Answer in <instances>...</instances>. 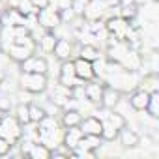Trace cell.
Instances as JSON below:
<instances>
[{
    "label": "cell",
    "mask_w": 159,
    "mask_h": 159,
    "mask_svg": "<svg viewBox=\"0 0 159 159\" xmlns=\"http://www.w3.org/2000/svg\"><path fill=\"white\" fill-rule=\"evenodd\" d=\"M28 116H30V124H39L47 116V112H45L43 107H39L36 103H30L28 105Z\"/></svg>",
    "instance_id": "19"
},
{
    "label": "cell",
    "mask_w": 159,
    "mask_h": 159,
    "mask_svg": "<svg viewBox=\"0 0 159 159\" xmlns=\"http://www.w3.org/2000/svg\"><path fill=\"white\" fill-rule=\"evenodd\" d=\"M127 28H129V25H127V21L122 19V17H116V19H109V21H107V30L112 32V34H116V36L125 34Z\"/></svg>",
    "instance_id": "16"
},
{
    "label": "cell",
    "mask_w": 159,
    "mask_h": 159,
    "mask_svg": "<svg viewBox=\"0 0 159 159\" xmlns=\"http://www.w3.org/2000/svg\"><path fill=\"white\" fill-rule=\"evenodd\" d=\"M148 98H150V92H146V90H137V92H133L131 98H129V105H131V109L137 111V112L146 111Z\"/></svg>",
    "instance_id": "14"
},
{
    "label": "cell",
    "mask_w": 159,
    "mask_h": 159,
    "mask_svg": "<svg viewBox=\"0 0 159 159\" xmlns=\"http://www.w3.org/2000/svg\"><path fill=\"white\" fill-rule=\"evenodd\" d=\"M107 120L120 131L122 127H125L127 125V120H125V116L124 114H120V112H114V109H111V112H109V116H107Z\"/></svg>",
    "instance_id": "23"
},
{
    "label": "cell",
    "mask_w": 159,
    "mask_h": 159,
    "mask_svg": "<svg viewBox=\"0 0 159 159\" xmlns=\"http://www.w3.org/2000/svg\"><path fill=\"white\" fill-rule=\"evenodd\" d=\"M23 127L25 125L15 116L2 118V122H0V137H4L6 140H10L11 144H15L23 137Z\"/></svg>",
    "instance_id": "3"
},
{
    "label": "cell",
    "mask_w": 159,
    "mask_h": 159,
    "mask_svg": "<svg viewBox=\"0 0 159 159\" xmlns=\"http://www.w3.org/2000/svg\"><path fill=\"white\" fill-rule=\"evenodd\" d=\"M146 112H148L152 118H157V116H159V92H157V90H152V92H150L148 105H146Z\"/></svg>",
    "instance_id": "18"
},
{
    "label": "cell",
    "mask_w": 159,
    "mask_h": 159,
    "mask_svg": "<svg viewBox=\"0 0 159 159\" xmlns=\"http://www.w3.org/2000/svg\"><path fill=\"white\" fill-rule=\"evenodd\" d=\"M38 21H39L41 26H45L47 30H51V28H54V26L60 23V13L54 11V10L45 8V10H39V13H38Z\"/></svg>",
    "instance_id": "11"
},
{
    "label": "cell",
    "mask_w": 159,
    "mask_h": 159,
    "mask_svg": "<svg viewBox=\"0 0 159 159\" xmlns=\"http://www.w3.org/2000/svg\"><path fill=\"white\" fill-rule=\"evenodd\" d=\"M21 88L28 94H43L47 90V75L41 73H23L21 75Z\"/></svg>",
    "instance_id": "2"
},
{
    "label": "cell",
    "mask_w": 159,
    "mask_h": 159,
    "mask_svg": "<svg viewBox=\"0 0 159 159\" xmlns=\"http://www.w3.org/2000/svg\"><path fill=\"white\" fill-rule=\"evenodd\" d=\"M56 39H58V38H54V34H52L51 30H47L45 36L39 39V47H41V51H45V52H52Z\"/></svg>",
    "instance_id": "21"
},
{
    "label": "cell",
    "mask_w": 159,
    "mask_h": 159,
    "mask_svg": "<svg viewBox=\"0 0 159 159\" xmlns=\"http://www.w3.org/2000/svg\"><path fill=\"white\" fill-rule=\"evenodd\" d=\"M120 103V92L118 90H114L112 86H103V94H101V107H105V109H114L116 105Z\"/></svg>",
    "instance_id": "12"
},
{
    "label": "cell",
    "mask_w": 159,
    "mask_h": 159,
    "mask_svg": "<svg viewBox=\"0 0 159 159\" xmlns=\"http://www.w3.org/2000/svg\"><path fill=\"white\" fill-rule=\"evenodd\" d=\"M2 28H4V25H2V21H0V36H2Z\"/></svg>",
    "instance_id": "30"
},
{
    "label": "cell",
    "mask_w": 159,
    "mask_h": 159,
    "mask_svg": "<svg viewBox=\"0 0 159 159\" xmlns=\"http://www.w3.org/2000/svg\"><path fill=\"white\" fill-rule=\"evenodd\" d=\"M21 2H23V0H10V6H11V8H19Z\"/></svg>",
    "instance_id": "29"
},
{
    "label": "cell",
    "mask_w": 159,
    "mask_h": 159,
    "mask_svg": "<svg viewBox=\"0 0 159 159\" xmlns=\"http://www.w3.org/2000/svg\"><path fill=\"white\" fill-rule=\"evenodd\" d=\"M58 84L73 90L81 84V81L75 75V67H73V60H64L60 66V77H58Z\"/></svg>",
    "instance_id": "4"
},
{
    "label": "cell",
    "mask_w": 159,
    "mask_h": 159,
    "mask_svg": "<svg viewBox=\"0 0 159 159\" xmlns=\"http://www.w3.org/2000/svg\"><path fill=\"white\" fill-rule=\"evenodd\" d=\"M52 54L58 58V60H71V43L67 39H56L54 43V49H52Z\"/></svg>",
    "instance_id": "15"
},
{
    "label": "cell",
    "mask_w": 159,
    "mask_h": 159,
    "mask_svg": "<svg viewBox=\"0 0 159 159\" xmlns=\"http://www.w3.org/2000/svg\"><path fill=\"white\" fill-rule=\"evenodd\" d=\"M73 67H75V75L81 83H88V81H94L96 79V69H94V62H88L84 58H75L73 60Z\"/></svg>",
    "instance_id": "6"
},
{
    "label": "cell",
    "mask_w": 159,
    "mask_h": 159,
    "mask_svg": "<svg viewBox=\"0 0 159 159\" xmlns=\"http://www.w3.org/2000/svg\"><path fill=\"white\" fill-rule=\"evenodd\" d=\"M11 142L10 140H6L4 137H0V157H4V155H8L10 152H11Z\"/></svg>",
    "instance_id": "26"
},
{
    "label": "cell",
    "mask_w": 159,
    "mask_h": 159,
    "mask_svg": "<svg viewBox=\"0 0 159 159\" xmlns=\"http://www.w3.org/2000/svg\"><path fill=\"white\" fill-rule=\"evenodd\" d=\"M15 112H17V114H15V118H17V120H19L23 125L30 124V116H28V105H26V103H19Z\"/></svg>",
    "instance_id": "24"
},
{
    "label": "cell",
    "mask_w": 159,
    "mask_h": 159,
    "mask_svg": "<svg viewBox=\"0 0 159 159\" xmlns=\"http://www.w3.org/2000/svg\"><path fill=\"white\" fill-rule=\"evenodd\" d=\"M81 131L88 137H101V129H103V120L98 116H86L79 124Z\"/></svg>",
    "instance_id": "7"
},
{
    "label": "cell",
    "mask_w": 159,
    "mask_h": 159,
    "mask_svg": "<svg viewBox=\"0 0 159 159\" xmlns=\"http://www.w3.org/2000/svg\"><path fill=\"white\" fill-rule=\"evenodd\" d=\"M81 120H83V114L79 112V111H75V109H71V111H66V112H64V116H62V125H64V127H73V125H79V124H81Z\"/></svg>",
    "instance_id": "17"
},
{
    "label": "cell",
    "mask_w": 159,
    "mask_h": 159,
    "mask_svg": "<svg viewBox=\"0 0 159 159\" xmlns=\"http://www.w3.org/2000/svg\"><path fill=\"white\" fill-rule=\"evenodd\" d=\"M118 137V129L109 122V120H103V129H101V140H114Z\"/></svg>",
    "instance_id": "22"
},
{
    "label": "cell",
    "mask_w": 159,
    "mask_h": 159,
    "mask_svg": "<svg viewBox=\"0 0 159 159\" xmlns=\"http://www.w3.org/2000/svg\"><path fill=\"white\" fill-rule=\"evenodd\" d=\"M116 139H120V144H122L124 148H137V146L140 144V135H139L135 129L127 127V125L118 131V137H116Z\"/></svg>",
    "instance_id": "9"
},
{
    "label": "cell",
    "mask_w": 159,
    "mask_h": 159,
    "mask_svg": "<svg viewBox=\"0 0 159 159\" xmlns=\"http://www.w3.org/2000/svg\"><path fill=\"white\" fill-rule=\"evenodd\" d=\"M84 137V133L81 131V127L79 125H73V127H66V133H64V144L67 150L75 152L79 148V142H81V139Z\"/></svg>",
    "instance_id": "8"
},
{
    "label": "cell",
    "mask_w": 159,
    "mask_h": 159,
    "mask_svg": "<svg viewBox=\"0 0 159 159\" xmlns=\"http://www.w3.org/2000/svg\"><path fill=\"white\" fill-rule=\"evenodd\" d=\"M11 111V98L10 94L0 90V112H10Z\"/></svg>",
    "instance_id": "25"
},
{
    "label": "cell",
    "mask_w": 159,
    "mask_h": 159,
    "mask_svg": "<svg viewBox=\"0 0 159 159\" xmlns=\"http://www.w3.org/2000/svg\"><path fill=\"white\" fill-rule=\"evenodd\" d=\"M36 51V43L32 41L30 36H15L13 43L10 45V56L15 62H23L25 58L32 56Z\"/></svg>",
    "instance_id": "1"
},
{
    "label": "cell",
    "mask_w": 159,
    "mask_h": 159,
    "mask_svg": "<svg viewBox=\"0 0 159 159\" xmlns=\"http://www.w3.org/2000/svg\"><path fill=\"white\" fill-rule=\"evenodd\" d=\"M26 144H28V148H23L25 155H28L32 159H49L51 157V148L47 144H39V142H36V144L26 142Z\"/></svg>",
    "instance_id": "10"
},
{
    "label": "cell",
    "mask_w": 159,
    "mask_h": 159,
    "mask_svg": "<svg viewBox=\"0 0 159 159\" xmlns=\"http://www.w3.org/2000/svg\"><path fill=\"white\" fill-rule=\"evenodd\" d=\"M21 66V71L23 73H41V75H47L49 73V64L45 58L38 56V54H32L28 58H25L23 62H19Z\"/></svg>",
    "instance_id": "5"
},
{
    "label": "cell",
    "mask_w": 159,
    "mask_h": 159,
    "mask_svg": "<svg viewBox=\"0 0 159 159\" xmlns=\"http://www.w3.org/2000/svg\"><path fill=\"white\" fill-rule=\"evenodd\" d=\"M0 122H2V116H0Z\"/></svg>",
    "instance_id": "31"
},
{
    "label": "cell",
    "mask_w": 159,
    "mask_h": 159,
    "mask_svg": "<svg viewBox=\"0 0 159 159\" xmlns=\"http://www.w3.org/2000/svg\"><path fill=\"white\" fill-rule=\"evenodd\" d=\"M99 56H101V51H99L96 45H83V49H81V58H84V60H88V62H96V60H99Z\"/></svg>",
    "instance_id": "20"
},
{
    "label": "cell",
    "mask_w": 159,
    "mask_h": 159,
    "mask_svg": "<svg viewBox=\"0 0 159 159\" xmlns=\"http://www.w3.org/2000/svg\"><path fill=\"white\" fill-rule=\"evenodd\" d=\"M84 90V98L94 103V105H99L101 103V94H103V84L99 83H94V81H88V84L83 88Z\"/></svg>",
    "instance_id": "13"
},
{
    "label": "cell",
    "mask_w": 159,
    "mask_h": 159,
    "mask_svg": "<svg viewBox=\"0 0 159 159\" xmlns=\"http://www.w3.org/2000/svg\"><path fill=\"white\" fill-rule=\"evenodd\" d=\"M28 2H30V6H32L34 10H38V11L51 6V0H28Z\"/></svg>",
    "instance_id": "28"
},
{
    "label": "cell",
    "mask_w": 159,
    "mask_h": 159,
    "mask_svg": "<svg viewBox=\"0 0 159 159\" xmlns=\"http://www.w3.org/2000/svg\"><path fill=\"white\" fill-rule=\"evenodd\" d=\"M122 10H124V11H122V19H125V21H127V19H133V17L137 15V8H135L133 4H131V6L127 4V6H124Z\"/></svg>",
    "instance_id": "27"
}]
</instances>
